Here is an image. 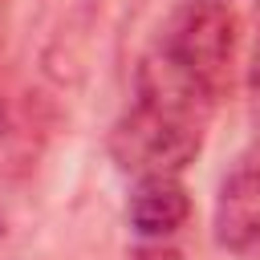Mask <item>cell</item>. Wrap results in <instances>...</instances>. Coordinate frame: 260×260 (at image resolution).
Instances as JSON below:
<instances>
[{
  "label": "cell",
  "instance_id": "6da1fadb",
  "mask_svg": "<svg viewBox=\"0 0 260 260\" xmlns=\"http://www.w3.org/2000/svg\"><path fill=\"white\" fill-rule=\"evenodd\" d=\"M154 49L219 98V89L228 85V73H232L236 16L228 12L223 0H191L167 20Z\"/></svg>",
  "mask_w": 260,
  "mask_h": 260
},
{
  "label": "cell",
  "instance_id": "7a4b0ae2",
  "mask_svg": "<svg viewBox=\"0 0 260 260\" xmlns=\"http://www.w3.org/2000/svg\"><path fill=\"white\" fill-rule=\"evenodd\" d=\"M45 110L37 93L0 77V179H20L37 167L45 150Z\"/></svg>",
  "mask_w": 260,
  "mask_h": 260
},
{
  "label": "cell",
  "instance_id": "3957f363",
  "mask_svg": "<svg viewBox=\"0 0 260 260\" xmlns=\"http://www.w3.org/2000/svg\"><path fill=\"white\" fill-rule=\"evenodd\" d=\"M215 240L244 260H260V167H240L223 179L215 199Z\"/></svg>",
  "mask_w": 260,
  "mask_h": 260
},
{
  "label": "cell",
  "instance_id": "277c9868",
  "mask_svg": "<svg viewBox=\"0 0 260 260\" xmlns=\"http://www.w3.org/2000/svg\"><path fill=\"white\" fill-rule=\"evenodd\" d=\"M126 215H130V228L142 240H167L187 223L191 195L175 175H146V179L134 183Z\"/></svg>",
  "mask_w": 260,
  "mask_h": 260
},
{
  "label": "cell",
  "instance_id": "5b68a950",
  "mask_svg": "<svg viewBox=\"0 0 260 260\" xmlns=\"http://www.w3.org/2000/svg\"><path fill=\"white\" fill-rule=\"evenodd\" d=\"M248 85H252V98H256V106H260V41H256V49H252V65H248Z\"/></svg>",
  "mask_w": 260,
  "mask_h": 260
},
{
  "label": "cell",
  "instance_id": "8992f818",
  "mask_svg": "<svg viewBox=\"0 0 260 260\" xmlns=\"http://www.w3.org/2000/svg\"><path fill=\"white\" fill-rule=\"evenodd\" d=\"M4 4H8V0H0V12H4Z\"/></svg>",
  "mask_w": 260,
  "mask_h": 260
}]
</instances>
